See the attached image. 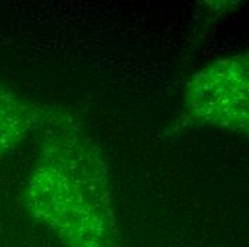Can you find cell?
Instances as JSON below:
<instances>
[{"label":"cell","mask_w":249,"mask_h":247,"mask_svg":"<svg viewBox=\"0 0 249 247\" xmlns=\"http://www.w3.org/2000/svg\"><path fill=\"white\" fill-rule=\"evenodd\" d=\"M46 142L30 174V213L72 247H105L112 212L105 167L85 137L65 130Z\"/></svg>","instance_id":"1"},{"label":"cell","mask_w":249,"mask_h":247,"mask_svg":"<svg viewBox=\"0 0 249 247\" xmlns=\"http://www.w3.org/2000/svg\"><path fill=\"white\" fill-rule=\"evenodd\" d=\"M186 103L199 122L231 132L248 130V60L219 59L195 74L186 89Z\"/></svg>","instance_id":"2"},{"label":"cell","mask_w":249,"mask_h":247,"mask_svg":"<svg viewBox=\"0 0 249 247\" xmlns=\"http://www.w3.org/2000/svg\"><path fill=\"white\" fill-rule=\"evenodd\" d=\"M33 122L35 113L29 104L0 84V159L25 140Z\"/></svg>","instance_id":"3"}]
</instances>
